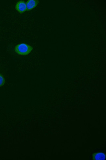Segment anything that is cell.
<instances>
[{
	"label": "cell",
	"instance_id": "cell-1",
	"mask_svg": "<svg viewBox=\"0 0 106 160\" xmlns=\"http://www.w3.org/2000/svg\"><path fill=\"white\" fill-rule=\"evenodd\" d=\"M33 49L30 45L24 43L19 44L15 47V52L19 55L26 56L30 54Z\"/></svg>",
	"mask_w": 106,
	"mask_h": 160
},
{
	"label": "cell",
	"instance_id": "cell-4",
	"mask_svg": "<svg viewBox=\"0 0 106 160\" xmlns=\"http://www.w3.org/2000/svg\"><path fill=\"white\" fill-rule=\"evenodd\" d=\"M93 158L94 160H104L105 158V156L103 152H98L95 153L94 155Z\"/></svg>",
	"mask_w": 106,
	"mask_h": 160
},
{
	"label": "cell",
	"instance_id": "cell-2",
	"mask_svg": "<svg viewBox=\"0 0 106 160\" xmlns=\"http://www.w3.org/2000/svg\"><path fill=\"white\" fill-rule=\"evenodd\" d=\"M16 9L18 12L21 14L27 11L26 3L23 1L18 2L16 4Z\"/></svg>",
	"mask_w": 106,
	"mask_h": 160
},
{
	"label": "cell",
	"instance_id": "cell-3",
	"mask_svg": "<svg viewBox=\"0 0 106 160\" xmlns=\"http://www.w3.org/2000/svg\"><path fill=\"white\" fill-rule=\"evenodd\" d=\"M39 3L38 0H29L26 3L27 11H30L36 8Z\"/></svg>",
	"mask_w": 106,
	"mask_h": 160
},
{
	"label": "cell",
	"instance_id": "cell-5",
	"mask_svg": "<svg viewBox=\"0 0 106 160\" xmlns=\"http://www.w3.org/2000/svg\"><path fill=\"white\" fill-rule=\"evenodd\" d=\"M5 83V79L2 75L0 74V87L4 85Z\"/></svg>",
	"mask_w": 106,
	"mask_h": 160
}]
</instances>
